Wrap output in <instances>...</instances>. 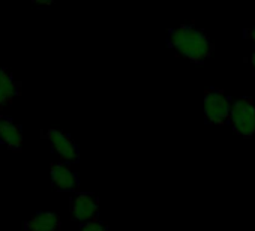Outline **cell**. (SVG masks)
<instances>
[{
  "label": "cell",
  "mask_w": 255,
  "mask_h": 231,
  "mask_svg": "<svg viewBox=\"0 0 255 231\" xmlns=\"http://www.w3.org/2000/svg\"><path fill=\"white\" fill-rule=\"evenodd\" d=\"M167 45L182 57L197 65L210 59L215 50L209 35L192 23L170 29L167 35Z\"/></svg>",
  "instance_id": "6da1fadb"
},
{
  "label": "cell",
  "mask_w": 255,
  "mask_h": 231,
  "mask_svg": "<svg viewBox=\"0 0 255 231\" xmlns=\"http://www.w3.org/2000/svg\"><path fill=\"white\" fill-rule=\"evenodd\" d=\"M231 96H228L222 89L209 87L204 90L203 108H204V119L210 125L224 126L230 125V114H231Z\"/></svg>",
  "instance_id": "7a4b0ae2"
},
{
  "label": "cell",
  "mask_w": 255,
  "mask_h": 231,
  "mask_svg": "<svg viewBox=\"0 0 255 231\" xmlns=\"http://www.w3.org/2000/svg\"><path fill=\"white\" fill-rule=\"evenodd\" d=\"M230 125L242 138L255 137V102L251 98H239L233 102Z\"/></svg>",
  "instance_id": "3957f363"
},
{
  "label": "cell",
  "mask_w": 255,
  "mask_h": 231,
  "mask_svg": "<svg viewBox=\"0 0 255 231\" xmlns=\"http://www.w3.org/2000/svg\"><path fill=\"white\" fill-rule=\"evenodd\" d=\"M99 198L92 192H78L71 198V215L75 221L86 224L98 218Z\"/></svg>",
  "instance_id": "277c9868"
},
{
  "label": "cell",
  "mask_w": 255,
  "mask_h": 231,
  "mask_svg": "<svg viewBox=\"0 0 255 231\" xmlns=\"http://www.w3.org/2000/svg\"><path fill=\"white\" fill-rule=\"evenodd\" d=\"M47 140L51 144L53 152L62 159V162H65V164L78 162V159H80L78 147L68 134L57 131V129H50L47 132Z\"/></svg>",
  "instance_id": "5b68a950"
},
{
  "label": "cell",
  "mask_w": 255,
  "mask_h": 231,
  "mask_svg": "<svg viewBox=\"0 0 255 231\" xmlns=\"http://www.w3.org/2000/svg\"><path fill=\"white\" fill-rule=\"evenodd\" d=\"M51 183L59 191H75L80 185L78 176L65 162L53 164L50 168Z\"/></svg>",
  "instance_id": "8992f818"
},
{
  "label": "cell",
  "mask_w": 255,
  "mask_h": 231,
  "mask_svg": "<svg viewBox=\"0 0 255 231\" xmlns=\"http://www.w3.org/2000/svg\"><path fill=\"white\" fill-rule=\"evenodd\" d=\"M27 231H60V218L54 212H39L26 222Z\"/></svg>",
  "instance_id": "52a82bcc"
},
{
  "label": "cell",
  "mask_w": 255,
  "mask_h": 231,
  "mask_svg": "<svg viewBox=\"0 0 255 231\" xmlns=\"http://www.w3.org/2000/svg\"><path fill=\"white\" fill-rule=\"evenodd\" d=\"M0 141L14 150H20L23 146V132L18 125L9 119L0 122Z\"/></svg>",
  "instance_id": "ba28073f"
},
{
  "label": "cell",
  "mask_w": 255,
  "mask_h": 231,
  "mask_svg": "<svg viewBox=\"0 0 255 231\" xmlns=\"http://www.w3.org/2000/svg\"><path fill=\"white\" fill-rule=\"evenodd\" d=\"M18 89V83L5 69H0V107L9 104L17 96Z\"/></svg>",
  "instance_id": "9c48e42d"
},
{
  "label": "cell",
  "mask_w": 255,
  "mask_h": 231,
  "mask_svg": "<svg viewBox=\"0 0 255 231\" xmlns=\"http://www.w3.org/2000/svg\"><path fill=\"white\" fill-rule=\"evenodd\" d=\"M80 231H110V227H108L107 222H104L99 218H96L93 221H89L86 224H81Z\"/></svg>",
  "instance_id": "30bf717a"
},
{
  "label": "cell",
  "mask_w": 255,
  "mask_h": 231,
  "mask_svg": "<svg viewBox=\"0 0 255 231\" xmlns=\"http://www.w3.org/2000/svg\"><path fill=\"white\" fill-rule=\"evenodd\" d=\"M243 36H245V39H248V41L252 44L254 51H255V24L251 26V27H246V29L243 30Z\"/></svg>",
  "instance_id": "8fae6325"
},
{
  "label": "cell",
  "mask_w": 255,
  "mask_h": 231,
  "mask_svg": "<svg viewBox=\"0 0 255 231\" xmlns=\"http://www.w3.org/2000/svg\"><path fill=\"white\" fill-rule=\"evenodd\" d=\"M249 63H251L252 72H254V75H255V51H252V54L249 56Z\"/></svg>",
  "instance_id": "7c38bea8"
},
{
  "label": "cell",
  "mask_w": 255,
  "mask_h": 231,
  "mask_svg": "<svg viewBox=\"0 0 255 231\" xmlns=\"http://www.w3.org/2000/svg\"><path fill=\"white\" fill-rule=\"evenodd\" d=\"M36 5H39V6H50L53 2H35Z\"/></svg>",
  "instance_id": "4fadbf2b"
},
{
  "label": "cell",
  "mask_w": 255,
  "mask_h": 231,
  "mask_svg": "<svg viewBox=\"0 0 255 231\" xmlns=\"http://www.w3.org/2000/svg\"><path fill=\"white\" fill-rule=\"evenodd\" d=\"M2 120H3V119H2V117H0V122H2Z\"/></svg>",
  "instance_id": "5bb4252c"
}]
</instances>
